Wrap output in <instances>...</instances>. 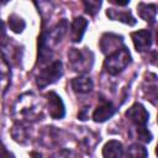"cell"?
<instances>
[{
	"mask_svg": "<svg viewBox=\"0 0 158 158\" xmlns=\"http://www.w3.org/2000/svg\"><path fill=\"white\" fill-rule=\"evenodd\" d=\"M12 115L20 122H33L41 120V104L32 93L22 94L14 105Z\"/></svg>",
	"mask_w": 158,
	"mask_h": 158,
	"instance_id": "cell-1",
	"label": "cell"
},
{
	"mask_svg": "<svg viewBox=\"0 0 158 158\" xmlns=\"http://www.w3.org/2000/svg\"><path fill=\"white\" fill-rule=\"evenodd\" d=\"M67 28H68L67 20H62L54 27L42 33L38 41V59L41 63H46L52 57V51H53L52 48L60 42L63 36L65 35Z\"/></svg>",
	"mask_w": 158,
	"mask_h": 158,
	"instance_id": "cell-2",
	"label": "cell"
},
{
	"mask_svg": "<svg viewBox=\"0 0 158 158\" xmlns=\"http://www.w3.org/2000/svg\"><path fill=\"white\" fill-rule=\"evenodd\" d=\"M131 62V54L126 47H121L120 49L115 51L114 53L109 54L104 62V69L111 74L116 75L121 73Z\"/></svg>",
	"mask_w": 158,
	"mask_h": 158,
	"instance_id": "cell-3",
	"label": "cell"
},
{
	"mask_svg": "<svg viewBox=\"0 0 158 158\" xmlns=\"http://www.w3.org/2000/svg\"><path fill=\"white\" fill-rule=\"evenodd\" d=\"M68 58L73 70L79 73L89 72L93 65V53L86 48H83V49L72 48L68 52Z\"/></svg>",
	"mask_w": 158,
	"mask_h": 158,
	"instance_id": "cell-4",
	"label": "cell"
},
{
	"mask_svg": "<svg viewBox=\"0 0 158 158\" xmlns=\"http://www.w3.org/2000/svg\"><path fill=\"white\" fill-rule=\"evenodd\" d=\"M63 74V67H62V62L60 60H54L52 62L48 67L43 68L40 74L36 78V84L40 88H44L49 84H53L54 81H57Z\"/></svg>",
	"mask_w": 158,
	"mask_h": 158,
	"instance_id": "cell-5",
	"label": "cell"
},
{
	"mask_svg": "<svg viewBox=\"0 0 158 158\" xmlns=\"http://www.w3.org/2000/svg\"><path fill=\"white\" fill-rule=\"evenodd\" d=\"M0 53L9 65H16L21 60L22 49L12 38H5L0 41Z\"/></svg>",
	"mask_w": 158,
	"mask_h": 158,
	"instance_id": "cell-6",
	"label": "cell"
},
{
	"mask_svg": "<svg viewBox=\"0 0 158 158\" xmlns=\"http://www.w3.org/2000/svg\"><path fill=\"white\" fill-rule=\"evenodd\" d=\"M46 98H47L48 112H49L51 117L56 118V120L63 118V116L65 114V109H64V104H63L60 96L57 95L54 91H49L46 94Z\"/></svg>",
	"mask_w": 158,
	"mask_h": 158,
	"instance_id": "cell-7",
	"label": "cell"
},
{
	"mask_svg": "<svg viewBox=\"0 0 158 158\" xmlns=\"http://www.w3.org/2000/svg\"><path fill=\"white\" fill-rule=\"evenodd\" d=\"M126 117L130 118V121L133 122L137 127H146L149 115L143 105L136 102L126 111Z\"/></svg>",
	"mask_w": 158,
	"mask_h": 158,
	"instance_id": "cell-8",
	"label": "cell"
},
{
	"mask_svg": "<svg viewBox=\"0 0 158 158\" xmlns=\"http://www.w3.org/2000/svg\"><path fill=\"white\" fill-rule=\"evenodd\" d=\"M122 42H123L122 36L115 33H104L100 40V49L105 54H111L121 48Z\"/></svg>",
	"mask_w": 158,
	"mask_h": 158,
	"instance_id": "cell-9",
	"label": "cell"
},
{
	"mask_svg": "<svg viewBox=\"0 0 158 158\" xmlns=\"http://www.w3.org/2000/svg\"><path fill=\"white\" fill-rule=\"evenodd\" d=\"M135 48L137 52L147 51L152 44V36L148 30H139L131 35Z\"/></svg>",
	"mask_w": 158,
	"mask_h": 158,
	"instance_id": "cell-10",
	"label": "cell"
},
{
	"mask_svg": "<svg viewBox=\"0 0 158 158\" xmlns=\"http://www.w3.org/2000/svg\"><path fill=\"white\" fill-rule=\"evenodd\" d=\"M116 112L115 106L109 101H102L93 112V118L95 122H104L109 120Z\"/></svg>",
	"mask_w": 158,
	"mask_h": 158,
	"instance_id": "cell-11",
	"label": "cell"
},
{
	"mask_svg": "<svg viewBox=\"0 0 158 158\" xmlns=\"http://www.w3.org/2000/svg\"><path fill=\"white\" fill-rule=\"evenodd\" d=\"M86 27H88V21L84 17H80V16L75 17L72 22V26H70V30H72L70 38H72V41L73 42H80Z\"/></svg>",
	"mask_w": 158,
	"mask_h": 158,
	"instance_id": "cell-12",
	"label": "cell"
},
{
	"mask_svg": "<svg viewBox=\"0 0 158 158\" xmlns=\"http://www.w3.org/2000/svg\"><path fill=\"white\" fill-rule=\"evenodd\" d=\"M156 5L154 4H144V2H139L137 5V12L139 15V17H142L146 22L153 25L156 22V15H157V10H156Z\"/></svg>",
	"mask_w": 158,
	"mask_h": 158,
	"instance_id": "cell-13",
	"label": "cell"
},
{
	"mask_svg": "<svg viewBox=\"0 0 158 158\" xmlns=\"http://www.w3.org/2000/svg\"><path fill=\"white\" fill-rule=\"evenodd\" d=\"M106 15L111 20L121 21V22H123L126 25H130V26H133L136 23V20H135V17L132 16V14L130 11L116 10V9H107L106 10Z\"/></svg>",
	"mask_w": 158,
	"mask_h": 158,
	"instance_id": "cell-14",
	"label": "cell"
},
{
	"mask_svg": "<svg viewBox=\"0 0 158 158\" xmlns=\"http://www.w3.org/2000/svg\"><path fill=\"white\" fill-rule=\"evenodd\" d=\"M123 154V148L121 142L111 139L102 148V157L104 158H121Z\"/></svg>",
	"mask_w": 158,
	"mask_h": 158,
	"instance_id": "cell-15",
	"label": "cell"
},
{
	"mask_svg": "<svg viewBox=\"0 0 158 158\" xmlns=\"http://www.w3.org/2000/svg\"><path fill=\"white\" fill-rule=\"evenodd\" d=\"M93 86H94L93 80L89 77H77L72 80V88L74 89V91L79 94H85L91 91Z\"/></svg>",
	"mask_w": 158,
	"mask_h": 158,
	"instance_id": "cell-16",
	"label": "cell"
},
{
	"mask_svg": "<svg viewBox=\"0 0 158 158\" xmlns=\"http://www.w3.org/2000/svg\"><path fill=\"white\" fill-rule=\"evenodd\" d=\"M147 156H148L147 149L138 143L131 144L126 152V158H147Z\"/></svg>",
	"mask_w": 158,
	"mask_h": 158,
	"instance_id": "cell-17",
	"label": "cell"
},
{
	"mask_svg": "<svg viewBox=\"0 0 158 158\" xmlns=\"http://www.w3.org/2000/svg\"><path fill=\"white\" fill-rule=\"evenodd\" d=\"M7 22H9L10 30H12L15 33H21V32L23 31L25 26H26L25 21H23L20 16H17V15H15V14H12V15L9 16V21H7Z\"/></svg>",
	"mask_w": 158,
	"mask_h": 158,
	"instance_id": "cell-18",
	"label": "cell"
},
{
	"mask_svg": "<svg viewBox=\"0 0 158 158\" xmlns=\"http://www.w3.org/2000/svg\"><path fill=\"white\" fill-rule=\"evenodd\" d=\"M12 138L19 143H25L27 141V131L21 123H16L11 130Z\"/></svg>",
	"mask_w": 158,
	"mask_h": 158,
	"instance_id": "cell-19",
	"label": "cell"
},
{
	"mask_svg": "<svg viewBox=\"0 0 158 158\" xmlns=\"http://www.w3.org/2000/svg\"><path fill=\"white\" fill-rule=\"evenodd\" d=\"M101 6V1H95V0H85L84 1V7H85V12L94 16L99 9Z\"/></svg>",
	"mask_w": 158,
	"mask_h": 158,
	"instance_id": "cell-20",
	"label": "cell"
},
{
	"mask_svg": "<svg viewBox=\"0 0 158 158\" xmlns=\"http://www.w3.org/2000/svg\"><path fill=\"white\" fill-rule=\"evenodd\" d=\"M137 136L141 141L143 142H149L152 139V136L151 133L146 130V127H137Z\"/></svg>",
	"mask_w": 158,
	"mask_h": 158,
	"instance_id": "cell-21",
	"label": "cell"
},
{
	"mask_svg": "<svg viewBox=\"0 0 158 158\" xmlns=\"http://www.w3.org/2000/svg\"><path fill=\"white\" fill-rule=\"evenodd\" d=\"M51 158H73V153H72L70 151L62 149V151L57 152L56 154H53Z\"/></svg>",
	"mask_w": 158,
	"mask_h": 158,
	"instance_id": "cell-22",
	"label": "cell"
},
{
	"mask_svg": "<svg viewBox=\"0 0 158 158\" xmlns=\"http://www.w3.org/2000/svg\"><path fill=\"white\" fill-rule=\"evenodd\" d=\"M112 4H116V5H118V6H126V5H128V0H126V1H117V0H110Z\"/></svg>",
	"mask_w": 158,
	"mask_h": 158,
	"instance_id": "cell-23",
	"label": "cell"
},
{
	"mask_svg": "<svg viewBox=\"0 0 158 158\" xmlns=\"http://www.w3.org/2000/svg\"><path fill=\"white\" fill-rule=\"evenodd\" d=\"M5 35V23L0 20V37H2Z\"/></svg>",
	"mask_w": 158,
	"mask_h": 158,
	"instance_id": "cell-24",
	"label": "cell"
},
{
	"mask_svg": "<svg viewBox=\"0 0 158 158\" xmlns=\"http://www.w3.org/2000/svg\"><path fill=\"white\" fill-rule=\"evenodd\" d=\"M7 153L5 152V149H4V147H2V144L0 143V158H5V156H6Z\"/></svg>",
	"mask_w": 158,
	"mask_h": 158,
	"instance_id": "cell-25",
	"label": "cell"
}]
</instances>
